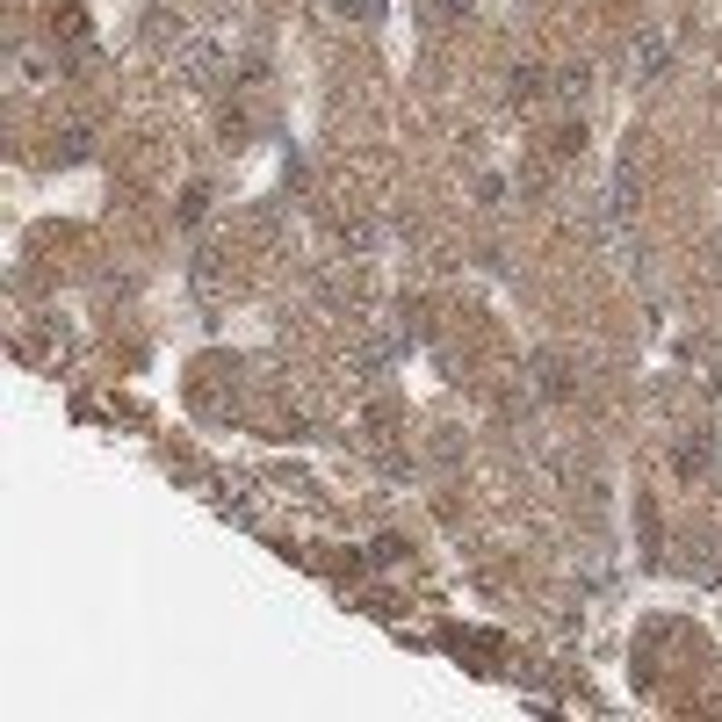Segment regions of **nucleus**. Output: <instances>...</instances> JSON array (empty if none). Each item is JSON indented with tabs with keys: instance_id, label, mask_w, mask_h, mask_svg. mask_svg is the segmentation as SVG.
Instances as JSON below:
<instances>
[{
	"instance_id": "nucleus-1",
	"label": "nucleus",
	"mask_w": 722,
	"mask_h": 722,
	"mask_svg": "<svg viewBox=\"0 0 722 722\" xmlns=\"http://www.w3.org/2000/svg\"><path fill=\"white\" fill-rule=\"evenodd\" d=\"M679 470H686V477H701V470H708V440H686V456H679Z\"/></svg>"
},
{
	"instance_id": "nucleus-2",
	"label": "nucleus",
	"mask_w": 722,
	"mask_h": 722,
	"mask_svg": "<svg viewBox=\"0 0 722 722\" xmlns=\"http://www.w3.org/2000/svg\"><path fill=\"white\" fill-rule=\"evenodd\" d=\"M664 59H672V51H664V44H657V36H650V44H643V59H636V73H657V66H664Z\"/></svg>"
},
{
	"instance_id": "nucleus-3",
	"label": "nucleus",
	"mask_w": 722,
	"mask_h": 722,
	"mask_svg": "<svg viewBox=\"0 0 722 722\" xmlns=\"http://www.w3.org/2000/svg\"><path fill=\"white\" fill-rule=\"evenodd\" d=\"M340 8H347V15H369V8H376V0H340Z\"/></svg>"
}]
</instances>
